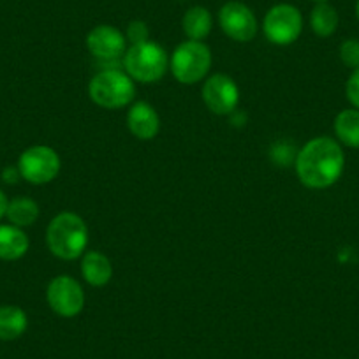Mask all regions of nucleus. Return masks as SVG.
I'll return each instance as SVG.
<instances>
[{
	"label": "nucleus",
	"mask_w": 359,
	"mask_h": 359,
	"mask_svg": "<svg viewBox=\"0 0 359 359\" xmlns=\"http://www.w3.org/2000/svg\"><path fill=\"white\" fill-rule=\"evenodd\" d=\"M203 101L215 115H229L240 102V88L227 74H213L203 85Z\"/></svg>",
	"instance_id": "1a4fd4ad"
},
{
	"label": "nucleus",
	"mask_w": 359,
	"mask_h": 359,
	"mask_svg": "<svg viewBox=\"0 0 359 359\" xmlns=\"http://www.w3.org/2000/svg\"><path fill=\"white\" fill-rule=\"evenodd\" d=\"M355 15H358V18H359V0L355 2Z\"/></svg>",
	"instance_id": "393cba45"
},
{
	"label": "nucleus",
	"mask_w": 359,
	"mask_h": 359,
	"mask_svg": "<svg viewBox=\"0 0 359 359\" xmlns=\"http://www.w3.org/2000/svg\"><path fill=\"white\" fill-rule=\"evenodd\" d=\"M60 157L57 151L44 144L30 147L20 155L18 169L23 180L32 185H44L53 182L60 172Z\"/></svg>",
	"instance_id": "423d86ee"
},
{
	"label": "nucleus",
	"mask_w": 359,
	"mask_h": 359,
	"mask_svg": "<svg viewBox=\"0 0 359 359\" xmlns=\"http://www.w3.org/2000/svg\"><path fill=\"white\" fill-rule=\"evenodd\" d=\"M29 247V236L22 227H16L13 224L0 226V259L2 261H18L27 254Z\"/></svg>",
	"instance_id": "4468645a"
},
{
	"label": "nucleus",
	"mask_w": 359,
	"mask_h": 359,
	"mask_svg": "<svg viewBox=\"0 0 359 359\" xmlns=\"http://www.w3.org/2000/svg\"><path fill=\"white\" fill-rule=\"evenodd\" d=\"M127 126L137 140L150 141L161 130V118L154 106L144 101H137L130 106L129 113H127Z\"/></svg>",
	"instance_id": "f8f14e48"
},
{
	"label": "nucleus",
	"mask_w": 359,
	"mask_h": 359,
	"mask_svg": "<svg viewBox=\"0 0 359 359\" xmlns=\"http://www.w3.org/2000/svg\"><path fill=\"white\" fill-rule=\"evenodd\" d=\"M169 69L180 83L194 85L212 69V51L203 41H185L172 51Z\"/></svg>",
	"instance_id": "39448f33"
},
{
	"label": "nucleus",
	"mask_w": 359,
	"mask_h": 359,
	"mask_svg": "<svg viewBox=\"0 0 359 359\" xmlns=\"http://www.w3.org/2000/svg\"><path fill=\"white\" fill-rule=\"evenodd\" d=\"M313 2H327V0H313Z\"/></svg>",
	"instance_id": "a878e982"
},
{
	"label": "nucleus",
	"mask_w": 359,
	"mask_h": 359,
	"mask_svg": "<svg viewBox=\"0 0 359 359\" xmlns=\"http://www.w3.org/2000/svg\"><path fill=\"white\" fill-rule=\"evenodd\" d=\"M18 178H22L18 165H16V168H6L4 171H2V180H4V182H8V184H15Z\"/></svg>",
	"instance_id": "5701e85b"
},
{
	"label": "nucleus",
	"mask_w": 359,
	"mask_h": 359,
	"mask_svg": "<svg viewBox=\"0 0 359 359\" xmlns=\"http://www.w3.org/2000/svg\"><path fill=\"white\" fill-rule=\"evenodd\" d=\"M46 243L53 255L64 261L81 257L88 245V227L72 212H62L48 224Z\"/></svg>",
	"instance_id": "f03ea898"
},
{
	"label": "nucleus",
	"mask_w": 359,
	"mask_h": 359,
	"mask_svg": "<svg viewBox=\"0 0 359 359\" xmlns=\"http://www.w3.org/2000/svg\"><path fill=\"white\" fill-rule=\"evenodd\" d=\"M213 18L208 9L196 6L191 8L184 16V32L191 41H203L212 32Z\"/></svg>",
	"instance_id": "f3484780"
},
{
	"label": "nucleus",
	"mask_w": 359,
	"mask_h": 359,
	"mask_svg": "<svg viewBox=\"0 0 359 359\" xmlns=\"http://www.w3.org/2000/svg\"><path fill=\"white\" fill-rule=\"evenodd\" d=\"M8 198H6V194L2 191H0V220L4 219L6 217V212H8Z\"/></svg>",
	"instance_id": "b1692460"
},
{
	"label": "nucleus",
	"mask_w": 359,
	"mask_h": 359,
	"mask_svg": "<svg viewBox=\"0 0 359 359\" xmlns=\"http://www.w3.org/2000/svg\"><path fill=\"white\" fill-rule=\"evenodd\" d=\"M126 71L134 81L155 83L164 78L169 69V57L161 44L147 41L133 44L123 57Z\"/></svg>",
	"instance_id": "20e7f679"
},
{
	"label": "nucleus",
	"mask_w": 359,
	"mask_h": 359,
	"mask_svg": "<svg viewBox=\"0 0 359 359\" xmlns=\"http://www.w3.org/2000/svg\"><path fill=\"white\" fill-rule=\"evenodd\" d=\"M29 326L25 310L16 305L0 306V340L11 341L22 337Z\"/></svg>",
	"instance_id": "2eb2a0df"
},
{
	"label": "nucleus",
	"mask_w": 359,
	"mask_h": 359,
	"mask_svg": "<svg viewBox=\"0 0 359 359\" xmlns=\"http://www.w3.org/2000/svg\"><path fill=\"white\" fill-rule=\"evenodd\" d=\"M50 309L60 317H76L85 306V291L76 278L60 275L50 282L46 289Z\"/></svg>",
	"instance_id": "6e6552de"
},
{
	"label": "nucleus",
	"mask_w": 359,
	"mask_h": 359,
	"mask_svg": "<svg viewBox=\"0 0 359 359\" xmlns=\"http://www.w3.org/2000/svg\"><path fill=\"white\" fill-rule=\"evenodd\" d=\"M88 95L104 109H118L130 104L136 95L134 79L120 69H102L90 79Z\"/></svg>",
	"instance_id": "7ed1b4c3"
},
{
	"label": "nucleus",
	"mask_w": 359,
	"mask_h": 359,
	"mask_svg": "<svg viewBox=\"0 0 359 359\" xmlns=\"http://www.w3.org/2000/svg\"><path fill=\"white\" fill-rule=\"evenodd\" d=\"M81 275L92 287H104L113 277V266L102 252H85L81 259Z\"/></svg>",
	"instance_id": "ddd939ff"
},
{
	"label": "nucleus",
	"mask_w": 359,
	"mask_h": 359,
	"mask_svg": "<svg viewBox=\"0 0 359 359\" xmlns=\"http://www.w3.org/2000/svg\"><path fill=\"white\" fill-rule=\"evenodd\" d=\"M340 60L352 71L359 69V39H347L340 44Z\"/></svg>",
	"instance_id": "aec40b11"
},
{
	"label": "nucleus",
	"mask_w": 359,
	"mask_h": 359,
	"mask_svg": "<svg viewBox=\"0 0 359 359\" xmlns=\"http://www.w3.org/2000/svg\"><path fill=\"white\" fill-rule=\"evenodd\" d=\"M345 94H347V99L352 104V108L359 109V69H354L352 74L348 76L347 85H345Z\"/></svg>",
	"instance_id": "4be33fe9"
},
{
	"label": "nucleus",
	"mask_w": 359,
	"mask_h": 359,
	"mask_svg": "<svg viewBox=\"0 0 359 359\" xmlns=\"http://www.w3.org/2000/svg\"><path fill=\"white\" fill-rule=\"evenodd\" d=\"M220 29L238 43H248L257 34V20L250 8L241 2H227L219 13Z\"/></svg>",
	"instance_id": "9d476101"
},
{
	"label": "nucleus",
	"mask_w": 359,
	"mask_h": 359,
	"mask_svg": "<svg viewBox=\"0 0 359 359\" xmlns=\"http://www.w3.org/2000/svg\"><path fill=\"white\" fill-rule=\"evenodd\" d=\"M338 13L327 2H317L316 8L310 13V27L319 37H330L338 29Z\"/></svg>",
	"instance_id": "a211bd4d"
},
{
	"label": "nucleus",
	"mask_w": 359,
	"mask_h": 359,
	"mask_svg": "<svg viewBox=\"0 0 359 359\" xmlns=\"http://www.w3.org/2000/svg\"><path fill=\"white\" fill-rule=\"evenodd\" d=\"M334 134L338 143L348 148H359V109H344L334 118Z\"/></svg>",
	"instance_id": "dca6fc26"
},
{
	"label": "nucleus",
	"mask_w": 359,
	"mask_h": 359,
	"mask_svg": "<svg viewBox=\"0 0 359 359\" xmlns=\"http://www.w3.org/2000/svg\"><path fill=\"white\" fill-rule=\"evenodd\" d=\"M264 36L269 43L278 46L292 44L303 30V16L294 6L278 4L269 9L264 16Z\"/></svg>",
	"instance_id": "0eeeda50"
},
{
	"label": "nucleus",
	"mask_w": 359,
	"mask_h": 359,
	"mask_svg": "<svg viewBox=\"0 0 359 359\" xmlns=\"http://www.w3.org/2000/svg\"><path fill=\"white\" fill-rule=\"evenodd\" d=\"M345 154L333 137L320 136L310 140L299 150L296 158V172L305 187L327 189L344 175Z\"/></svg>",
	"instance_id": "f257e3e1"
},
{
	"label": "nucleus",
	"mask_w": 359,
	"mask_h": 359,
	"mask_svg": "<svg viewBox=\"0 0 359 359\" xmlns=\"http://www.w3.org/2000/svg\"><path fill=\"white\" fill-rule=\"evenodd\" d=\"M9 222L16 227H29L39 217V205L30 198H16L9 201L8 212H6Z\"/></svg>",
	"instance_id": "6ab92c4d"
},
{
	"label": "nucleus",
	"mask_w": 359,
	"mask_h": 359,
	"mask_svg": "<svg viewBox=\"0 0 359 359\" xmlns=\"http://www.w3.org/2000/svg\"><path fill=\"white\" fill-rule=\"evenodd\" d=\"M150 37V30H148V25L141 20H134V22L129 23L127 27V39L130 41V44H141L147 43Z\"/></svg>",
	"instance_id": "412c9836"
},
{
	"label": "nucleus",
	"mask_w": 359,
	"mask_h": 359,
	"mask_svg": "<svg viewBox=\"0 0 359 359\" xmlns=\"http://www.w3.org/2000/svg\"><path fill=\"white\" fill-rule=\"evenodd\" d=\"M86 48L97 60L116 62L126 57L127 39L111 25H99L86 36Z\"/></svg>",
	"instance_id": "9b49d317"
}]
</instances>
